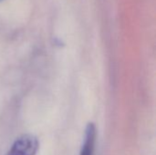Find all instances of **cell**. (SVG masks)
Wrapping results in <instances>:
<instances>
[{"mask_svg":"<svg viewBox=\"0 0 156 155\" xmlns=\"http://www.w3.org/2000/svg\"><path fill=\"white\" fill-rule=\"evenodd\" d=\"M39 147L38 140L32 134L19 136L5 155H36Z\"/></svg>","mask_w":156,"mask_h":155,"instance_id":"cell-1","label":"cell"},{"mask_svg":"<svg viewBox=\"0 0 156 155\" xmlns=\"http://www.w3.org/2000/svg\"><path fill=\"white\" fill-rule=\"evenodd\" d=\"M96 142V126L94 123L90 122L85 130L84 141L80 149V155H94Z\"/></svg>","mask_w":156,"mask_h":155,"instance_id":"cell-2","label":"cell"},{"mask_svg":"<svg viewBox=\"0 0 156 155\" xmlns=\"http://www.w3.org/2000/svg\"><path fill=\"white\" fill-rule=\"evenodd\" d=\"M1 1H4V0H0V2H1Z\"/></svg>","mask_w":156,"mask_h":155,"instance_id":"cell-3","label":"cell"}]
</instances>
